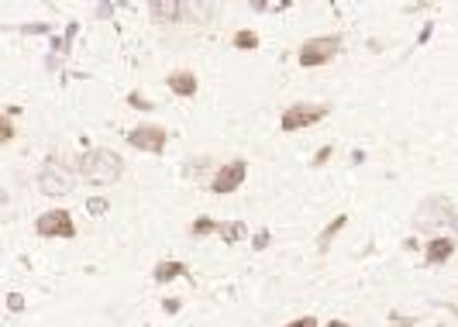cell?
I'll return each instance as SVG.
<instances>
[{
  "mask_svg": "<svg viewBox=\"0 0 458 327\" xmlns=\"http://www.w3.org/2000/svg\"><path fill=\"white\" fill-rule=\"evenodd\" d=\"M80 176L93 183V186H114L124 173V159L110 148H90L83 159H80Z\"/></svg>",
  "mask_w": 458,
  "mask_h": 327,
  "instance_id": "cell-1",
  "label": "cell"
},
{
  "mask_svg": "<svg viewBox=\"0 0 458 327\" xmlns=\"http://www.w3.org/2000/svg\"><path fill=\"white\" fill-rule=\"evenodd\" d=\"M76 173H80V169H73V166L62 162L59 155H49V162H45L42 173H38V186H42L45 197H69L73 186H76Z\"/></svg>",
  "mask_w": 458,
  "mask_h": 327,
  "instance_id": "cell-2",
  "label": "cell"
},
{
  "mask_svg": "<svg viewBox=\"0 0 458 327\" xmlns=\"http://www.w3.org/2000/svg\"><path fill=\"white\" fill-rule=\"evenodd\" d=\"M455 207H452V200L448 197H427L421 207H417V214H414V227L417 231H441L445 224H452L455 220Z\"/></svg>",
  "mask_w": 458,
  "mask_h": 327,
  "instance_id": "cell-3",
  "label": "cell"
},
{
  "mask_svg": "<svg viewBox=\"0 0 458 327\" xmlns=\"http://www.w3.org/2000/svg\"><path fill=\"white\" fill-rule=\"evenodd\" d=\"M331 114L328 104H289V107L282 110V121H279V127L282 131H307V127H314L317 121H324Z\"/></svg>",
  "mask_w": 458,
  "mask_h": 327,
  "instance_id": "cell-4",
  "label": "cell"
},
{
  "mask_svg": "<svg viewBox=\"0 0 458 327\" xmlns=\"http://www.w3.org/2000/svg\"><path fill=\"white\" fill-rule=\"evenodd\" d=\"M338 48H341V38L324 35V38H310V42H303L296 59H300V66H303V69H314V66L331 62V59L338 55Z\"/></svg>",
  "mask_w": 458,
  "mask_h": 327,
  "instance_id": "cell-5",
  "label": "cell"
},
{
  "mask_svg": "<svg viewBox=\"0 0 458 327\" xmlns=\"http://www.w3.org/2000/svg\"><path fill=\"white\" fill-rule=\"evenodd\" d=\"M35 231H38V238H56V241L76 238V224H73L69 211H45L42 218L35 220Z\"/></svg>",
  "mask_w": 458,
  "mask_h": 327,
  "instance_id": "cell-6",
  "label": "cell"
},
{
  "mask_svg": "<svg viewBox=\"0 0 458 327\" xmlns=\"http://www.w3.org/2000/svg\"><path fill=\"white\" fill-rule=\"evenodd\" d=\"M166 141H169V131L159 127V124H142V127L128 131V145L138 148V152H152V155H159V152H166Z\"/></svg>",
  "mask_w": 458,
  "mask_h": 327,
  "instance_id": "cell-7",
  "label": "cell"
},
{
  "mask_svg": "<svg viewBox=\"0 0 458 327\" xmlns=\"http://www.w3.org/2000/svg\"><path fill=\"white\" fill-rule=\"evenodd\" d=\"M245 176H248V162H245V159H235V162H228V166H221V169L214 173V179H210V190H214L217 197H224V193H235V190L245 183Z\"/></svg>",
  "mask_w": 458,
  "mask_h": 327,
  "instance_id": "cell-8",
  "label": "cell"
},
{
  "mask_svg": "<svg viewBox=\"0 0 458 327\" xmlns=\"http://www.w3.org/2000/svg\"><path fill=\"white\" fill-rule=\"evenodd\" d=\"M452 255H455V238H448V234H434V238L427 241L424 262H427L431 269H438V265H445Z\"/></svg>",
  "mask_w": 458,
  "mask_h": 327,
  "instance_id": "cell-9",
  "label": "cell"
},
{
  "mask_svg": "<svg viewBox=\"0 0 458 327\" xmlns=\"http://www.w3.org/2000/svg\"><path fill=\"white\" fill-rule=\"evenodd\" d=\"M189 3H180V0H152L149 3V14L155 21H183Z\"/></svg>",
  "mask_w": 458,
  "mask_h": 327,
  "instance_id": "cell-10",
  "label": "cell"
},
{
  "mask_svg": "<svg viewBox=\"0 0 458 327\" xmlns=\"http://www.w3.org/2000/svg\"><path fill=\"white\" fill-rule=\"evenodd\" d=\"M196 87H200V83H196V76H193L189 69H176V73L169 76V90H173L176 97H193Z\"/></svg>",
  "mask_w": 458,
  "mask_h": 327,
  "instance_id": "cell-11",
  "label": "cell"
},
{
  "mask_svg": "<svg viewBox=\"0 0 458 327\" xmlns=\"http://www.w3.org/2000/svg\"><path fill=\"white\" fill-rule=\"evenodd\" d=\"M180 276H189L183 262H159V265H155V283H173V279H180Z\"/></svg>",
  "mask_w": 458,
  "mask_h": 327,
  "instance_id": "cell-12",
  "label": "cell"
},
{
  "mask_svg": "<svg viewBox=\"0 0 458 327\" xmlns=\"http://www.w3.org/2000/svg\"><path fill=\"white\" fill-rule=\"evenodd\" d=\"M245 231H248V227H245L241 220H224L217 234H221V241H228V245H238V241L245 238Z\"/></svg>",
  "mask_w": 458,
  "mask_h": 327,
  "instance_id": "cell-13",
  "label": "cell"
},
{
  "mask_svg": "<svg viewBox=\"0 0 458 327\" xmlns=\"http://www.w3.org/2000/svg\"><path fill=\"white\" fill-rule=\"evenodd\" d=\"M345 224H348V218H345V214H338V218H334V224H328V227L321 231V238H317V248H321V251H328L331 238H338V231H341Z\"/></svg>",
  "mask_w": 458,
  "mask_h": 327,
  "instance_id": "cell-14",
  "label": "cell"
},
{
  "mask_svg": "<svg viewBox=\"0 0 458 327\" xmlns=\"http://www.w3.org/2000/svg\"><path fill=\"white\" fill-rule=\"evenodd\" d=\"M235 48H241V52H252V48H259V35L255 31H248V28H241V31H235Z\"/></svg>",
  "mask_w": 458,
  "mask_h": 327,
  "instance_id": "cell-15",
  "label": "cell"
},
{
  "mask_svg": "<svg viewBox=\"0 0 458 327\" xmlns=\"http://www.w3.org/2000/svg\"><path fill=\"white\" fill-rule=\"evenodd\" d=\"M217 231H221V224H217V220H210V218L193 220V227H189V234H193V238H207V234H217Z\"/></svg>",
  "mask_w": 458,
  "mask_h": 327,
  "instance_id": "cell-16",
  "label": "cell"
},
{
  "mask_svg": "<svg viewBox=\"0 0 458 327\" xmlns=\"http://www.w3.org/2000/svg\"><path fill=\"white\" fill-rule=\"evenodd\" d=\"M107 207H110V204H107L103 197H90V200H87V211H90L93 218H100V214H107Z\"/></svg>",
  "mask_w": 458,
  "mask_h": 327,
  "instance_id": "cell-17",
  "label": "cell"
},
{
  "mask_svg": "<svg viewBox=\"0 0 458 327\" xmlns=\"http://www.w3.org/2000/svg\"><path fill=\"white\" fill-rule=\"evenodd\" d=\"M14 138V124H10V114L0 117V141H10Z\"/></svg>",
  "mask_w": 458,
  "mask_h": 327,
  "instance_id": "cell-18",
  "label": "cell"
},
{
  "mask_svg": "<svg viewBox=\"0 0 458 327\" xmlns=\"http://www.w3.org/2000/svg\"><path fill=\"white\" fill-rule=\"evenodd\" d=\"M7 310H10V314H21V310H24V297H21V293H10V297H7Z\"/></svg>",
  "mask_w": 458,
  "mask_h": 327,
  "instance_id": "cell-19",
  "label": "cell"
},
{
  "mask_svg": "<svg viewBox=\"0 0 458 327\" xmlns=\"http://www.w3.org/2000/svg\"><path fill=\"white\" fill-rule=\"evenodd\" d=\"M128 107H135V110H152V104L142 97V94H128Z\"/></svg>",
  "mask_w": 458,
  "mask_h": 327,
  "instance_id": "cell-20",
  "label": "cell"
},
{
  "mask_svg": "<svg viewBox=\"0 0 458 327\" xmlns=\"http://www.w3.org/2000/svg\"><path fill=\"white\" fill-rule=\"evenodd\" d=\"M331 155H334V145H324V148H317V155H314V166H324Z\"/></svg>",
  "mask_w": 458,
  "mask_h": 327,
  "instance_id": "cell-21",
  "label": "cell"
},
{
  "mask_svg": "<svg viewBox=\"0 0 458 327\" xmlns=\"http://www.w3.org/2000/svg\"><path fill=\"white\" fill-rule=\"evenodd\" d=\"M252 248H255V251L269 248V231H259V234H255V241H252Z\"/></svg>",
  "mask_w": 458,
  "mask_h": 327,
  "instance_id": "cell-22",
  "label": "cell"
},
{
  "mask_svg": "<svg viewBox=\"0 0 458 327\" xmlns=\"http://www.w3.org/2000/svg\"><path fill=\"white\" fill-rule=\"evenodd\" d=\"M286 327H317V321L314 317H300V321H289Z\"/></svg>",
  "mask_w": 458,
  "mask_h": 327,
  "instance_id": "cell-23",
  "label": "cell"
},
{
  "mask_svg": "<svg viewBox=\"0 0 458 327\" xmlns=\"http://www.w3.org/2000/svg\"><path fill=\"white\" fill-rule=\"evenodd\" d=\"M162 310H166V314H176V310H180V303H176V300H166V303H162Z\"/></svg>",
  "mask_w": 458,
  "mask_h": 327,
  "instance_id": "cell-24",
  "label": "cell"
},
{
  "mask_svg": "<svg viewBox=\"0 0 458 327\" xmlns=\"http://www.w3.org/2000/svg\"><path fill=\"white\" fill-rule=\"evenodd\" d=\"M328 327H348V324H345V321H331Z\"/></svg>",
  "mask_w": 458,
  "mask_h": 327,
  "instance_id": "cell-25",
  "label": "cell"
},
{
  "mask_svg": "<svg viewBox=\"0 0 458 327\" xmlns=\"http://www.w3.org/2000/svg\"><path fill=\"white\" fill-rule=\"evenodd\" d=\"M452 227H455V234H458V214H455V220H452Z\"/></svg>",
  "mask_w": 458,
  "mask_h": 327,
  "instance_id": "cell-26",
  "label": "cell"
}]
</instances>
